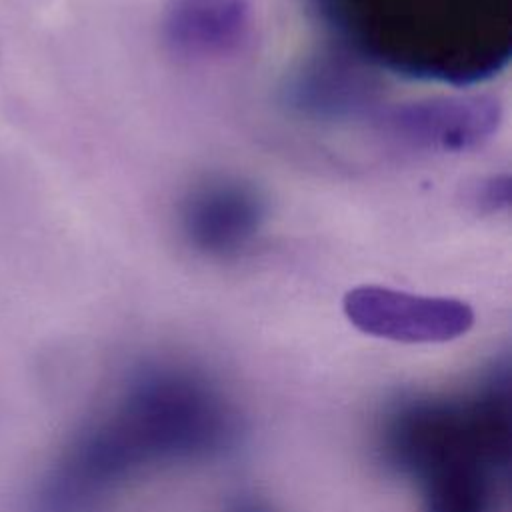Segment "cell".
<instances>
[{"label": "cell", "instance_id": "1", "mask_svg": "<svg viewBox=\"0 0 512 512\" xmlns=\"http://www.w3.org/2000/svg\"><path fill=\"white\" fill-rule=\"evenodd\" d=\"M358 58L408 78L474 84L510 60V0H316Z\"/></svg>", "mask_w": 512, "mask_h": 512}, {"label": "cell", "instance_id": "2", "mask_svg": "<svg viewBox=\"0 0 512 512\" xmlns=\"http://www.w3.org/2000/svg\"><path fill=\"white\" fill-rule=\"evenodd\" d=\"M500 120L502 106L494 96H434L390 108L384 128L416 150L466 152L492 138Z\"/></svg>", "mask_w": 512, "mask_h": 512}, {"label": "cell", "instance_id": "3", "mask_svg": "<svg viewBox=\"0 0 512 512\" xmlns=\"http://www.w3.org/2000/svg\"><path fill=\"white\" fill-rule=\"evenodd\" d=\"M262 202L238 180H206L184 200L182 222L188 240L208 254L238 252L258 230Z\"/></svg>", "mask_w": 512, "mask_h": 512}, {"label": "cell", "instance_id": "4", "mask_svg": "<svg viewBox=\"0 0 512 512\" xmlns=\"http://www.w3.org/2000/svg\"><path fill=\"white\" fill-rule=\"evenodd\" d=\"M164 40L184 58L206 60L238 52L252 30L250 0H168Z\"/></svg>", "mask_w": 512, "mask_h": 512}, {"label": "cell", "instance_id": "5", "mask_svg": "<svg viewBox=\"0 0 512 512\" xmlns=\"http://www.w3.org/2000/svg\"><path fill=\"white\" fill-rule=\"evenodd\" d=\"M352 318L372 330L404 336H440L464 328L468 310L452 300L410 296L388 288H356L346 298Z\"/></svg>", "mask_w": 512, "mask_h": 512}, {"label": "cell", "instance_id": "6", "mask_svg": "<svg viewBox=\"0 0 512 512\" xmlns=\"http://www.w3.org/2000/svg\"><path fill=\"white\" fill-rule=\"evenodd\" d=\"M478 198L484 206H490L492 210H498L502 206L510 204V180L508 176H494L492 180L484 182L482 190L478 192Z\"/></svg>", "mask_w": 512, "mask_h": 512}]
</instances>
